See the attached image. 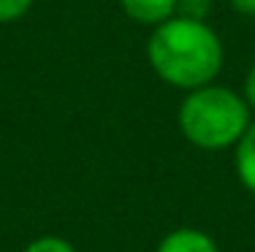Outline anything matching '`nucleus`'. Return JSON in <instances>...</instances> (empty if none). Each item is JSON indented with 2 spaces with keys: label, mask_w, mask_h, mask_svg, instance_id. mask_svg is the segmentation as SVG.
<instances>
[{
  "label": "nucleus",
  "mask_w": 255,
  "mask_h": 252,
  "mask_svg": "<svg viewBox=\"0 0 255 252\" xmlns=\"http://www.w3.org/2000/svg\"><path fill=\"white\" fill-rule=\"evenodd\" d=\"M147 60L163 84L190 92L217 82L226 63V46L209 19L174 14L163 25L152 27L147 41Z\"/></svg>",
  "instance_id": "f257e3e1"
},
{
  "label": "nucleus",
  "mask_w": 255,
  "mask_h": 252,
  "mask_svg": "<svg viewBox=\"0 0 255 252\" xmlns=\"http://www.w3.org/2000/svg\"><path fill=\"white\" fill-rule=\"evenodd\" d=\"M22 252H76V247L68 239L49 233V236H38V239H33V242H27L25 247H22Z\"/></svg>",
  "instance_id": "423d86ee"
},
{
  "label": "nucleus",
  "mask_w": 255,
  "mask_h": 252,
  "mask_svg": "<svg viewBox=\"0 0 255 252\" xmlns=\"http://www.w3.org/2000/svg\"><path fill=\"white\" fill-rule=\"evenodd\" d=\"M215 0H177V14L193 19H209Z\"/></svg>",
  "instance_id": "6e6552de"
},
{
  "label": "nucleus",
  "mask_w": 255,
  "mask_h": 252,
  "mask_svg": "<svg viewBox=\"0 0 255 252\" xmlns=\"http://www.w3.org/2000/svg\"><path fill=\"white\" fill-rule=\"evenodd\" d=\"M242 98H245V103L250 106L253 117H255V63L247 68L245 74V84H242Z\"/></svg>",
  "instance_id": "1a4fd4ad"
},
{
  "label": "nucleus",
  "mask_w": 255,
  "mask_h": 252,
  "mask_svg": "<svg viewBox=\"0 0 255 252\" xmlns=\"http://www.w3.org/2000/svg\"><path fill=\"white\" fill-rule=\"evenodd\" d=\"M35 0H0V25L19 22L22 16L33 8Z\"/></svg>",
  "instance_id": "0eeeda50"
},
{
  "label": "nucleus",
  "mask_w": 255,
  "mask_h": 252,
  "mask_svg": "<svg viewBox=\"0 0 255 252\" xmlns=\"http://www.w3.org/2000/svg\"><path fill=\"white\" fill-rule=\"evenodd\" d=\"M253 111L242 92L228 84H204L185 92L177 111V122L187 144L204 152L234 149L253 122Z\"/></svg>",
  "instance_id": "f03ea898"
},
{
  "label": "nucleus",
  "mask_w": 255,
  "mask_h": 252,
  "mask_svg": "<svg viewBox=\"0 0 255 252\" xmlns=\"http://www.w3.org/2000/svg\"><path fill=\"white\" fill-rule=\"evenodd\" d=\"M155 252H220V247L201 228H174L157 242Z\"/></svg>",
  "instance_id": "20e7f679"
},
{
  "label": "nucleus",
  "mask_w": 255,
  "mask_h": 252,
  "mask_svg": "<svg viewBox=\"0 0 255 252\" xmlns=\"http://www.w3.org/2000/svg\"><path fill=\"white\" fill-rule=\"evenodd\" d=\"M228 5L242 16H255V0H228Z\"/></svg>",
  "instance_id": "9d476101"
},
{
  "label": "nucleus",
  "mask_w": 255,
  "mask_h": 252,
  "mask_svg": "<svg viewBox=\"0 0 255 252\" xmlns=\"http://www.w3.org/2000/svg\"><path fill=\"white\" fill-rule=\"evenodd\" d=\"M234 168L242 187L250 195H255V119L234 147Z\"/></svg>",
  "instance_id": "39448f33"
},
{
  "label": "nucleus",
  "mask_w": 255,
  "mask_h": 252,
  "mask_svg": "<svg viewBox=\"0 0 255 252\" xmlns=\"http://www.w3.org/2000/svg\"><path fill=\"white\" fill-rule=\"evenodd\" d=\"M123 14L141 27H157L177 14V0H117Z\"/></svg>",
  "instance_id": "7ed1b4c3"
}]
</instances>
